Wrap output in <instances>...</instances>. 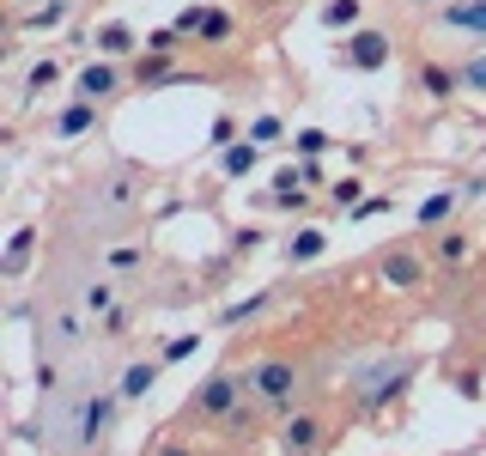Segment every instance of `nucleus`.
Returning a JSON list of instances; mask_svg holds the SVG:
<instances>
[{"instance_id": "f257e3e1", "label": "nucleus", "mask_w": 486, "mask_h": 456, "mask_svg": "<svg viewBox=\"0 0 486 456\" xmlns=\"http://www.w3.org/2000/svg\"><path fill=\"white\" fill-rule=\"evenodd\" d=\"M243 389H249V378H238V371H219V378H207V384L195 389V402H189V420H231Z\"/></svg>"}, {"instance_id": "f03ea898", "label": "nucleus", "mask_w": 486, "mask_h": 456, "mask_svg": "<svg viewBox=\"0 0 486 456\" xmlns=\"http://www.w3.org/2000/svg\"><path fill=\"white\" fill-rule=\"evenodd\" d=\"M249 389H255L268 408H286V402L298 395V371H292L286 359H262V365L249 371Z\"/></svg>"}, {"instance_id": "7ed1b4c3", "label": "nucleus", "mask_w": 486, "mask_h": 456, "mask_svg": "<svg viewBox=\"0 0 486 456\" xmlns=\"http://www.w3.org/2000/svg\"><path fill=\"white\" fill-rule=\"evenodd\" d=\"M316 444H322V420H316V414H292L286 432H279V451L286 456H311Z\"/></svg>"}, {"instance_id": "20e7f679", "label": "nucleus", "mask_w": 486, "mask_h": 456, "mask_svg": "<svg viewBox=\"0 0 486 456\" xmlns=\"http://www.w3.org/2000/svg\"><path fill=\"white\" fill-rule=\"evenodd\" d=\"M383 61H389V37L383 31H359L347 43V68H359V73H377Z\"/></svg>"}, {"instance_id": "39448f33", "label": "nucleus", "mask_w": 486, "mask_h": 456, "mask_svg": "<svg viewBox=\"0 0 486 456\" xmlns=\"http://www.w3.org/2000/svg\"><path fill=\"white\" fill-rule=\"evenodd\" d=\"M176 31H195V37H207V43H225V37H231V19L213 12V6H189V12L176 19Z\"/></svg>"}, {"instance_id": "423d86ee", "label": "nucleus", "mask_w": 486, "mask_h": 456, "mask_svg": "<svg viewBox=\"0 0 486 456\" xmlns=\"http://www.w3.org/2000/svg\"><path fill=\"white\" fill-rule=\"evenodd\" d=\"M116 420V395H98V402H85V420H79V444H98Z\"/></svg>"}, {"instance_id": "0eeeda50", "label": "nucleus", "mask_w": 486, "mask_h": 456, "mask_svg": "<svg viewBox=\"0 0 486 456\" xmlns=\"http://www.w3.org/2000/svg\"><path fill=\"white\" fill-rule=\"evenodd\" d=\"M419 274H425V268H419V256H408V249H395V256H383V281H389V286H401V292H414V286H419Z\"/></svg>"}, {"instance_id": "6e6552de", "label": "nucleus", "mask_w": 486, "mask_h": 456, "mask_svg": "<svg viewBox=\"0 0 486 456\" xmlns=\"http://www.w3.org/2000/svg\"><path fill=\"white\" fill-rule=\"evenodd\" d=\"M268 201H274V208H286V213H298L304 201H311V195H304V171H279L274 189H268Z\"/></svg>"}, {"instance_id": "1a4fd4ad", "label": "nucleus", "mask_w": 486, "mask_h": 456, "mask_svg": "<svg viewBox=\"0 0 486 456\" xmlns=\"http://www.w3.org/2000/svg\"><path fill=\"white\" fill-rule=\"evenodd\" d=\"M92 122H98V98H79V104H68L61 110V122H55V128H61V134H85V128H92Z\"/></svg>"}, {"instance_id": "9d476101", "label": "nucleus", "mask_w": 486, "mask_h": 456, "mask_svg": "<svg viewBox=\"0 0 486 456\" xmlns=\"http://www.w3.org/2000/svg\"><path fill=\"white\" fill-rule=\"evenodd\" d=\"M109 92H116V68L92 61V68L79 73V98H109Z\"/></svg>"}, {"instance_id": "9b49d317", "label": "nucleus", "mask_w": 486, "mask_h": 456, "mask_svg": "<svg viewBox=\"0 0 486 456\" xmlns=\"http://www.w3.org/2000/svg\"><path fill=\"white\" fill-rule=\"evenodd\" d=\"M419 86H425V92H432V98H450L456 86H462V73L438 68V61H425V68H419Z\"/></svg>"}, {"instance_id": "f8f14e48", "label": "nucleus", "mask_w": 486, "mask_h": 456, "mask_svg": "<svg viewBox=\"0 0 486 456\" xmlns=\"http://www.w3.org/2000/svg\"><path fill=\"white\" fill-rule=\"evenodd\" d=\"M255 159H262V146L243 141V146H225V159H219V165H225V176H249V171H255Z\"/></svg>"}, {"instance_id": "ddd939ff", "label": "nucleus", "mask_w": 486, "mask_h": 456, "mask_svg": "<svg viewBox=\"0 0 486 456\" xmlns=\"http://www.w3.org/2000/svg\"><path fill=\"white\" fill-rule=\"evenodd\" d=\"M158 365H165V359H158ZM158 365H152V359H146V365H128V378H122V395H128V402H140L146 389L158 384Z\"/></svg>"}, {"instance_id": "4468645a", "label": "nucleus", "mask_w": 486, "mask_h": 456, "mask_svg": "<svg viewBox=\"0 0 486 456\" xmlns=\"http://www.w3.org/2000/svg\"><path fill=\"white\" fill-rule=\"evenodd\" d=\"M31 244H36V232H19V238H12V249H6V262H0V268H6V281H19V274L31 268Z\"/></svg>"}, {"instance_id": "2eb2a0df", "label": "nucleus", "mask_w": 486, "mask_h": 456, "mask_svg": "<svg viewBox=\"0 0 486 456\" xmlns=\"http://www.w3.org/2000/svg\"><path fill=\"white\" fill-rule=\"evenodd\" d=\"M444 19L462 25V31H486V0H462V6H444Z\"/></svg>"}, {"instance_id": "dca6fc26", "label": "nucleus", "mask_w": 486, "mask_h": 456, "mask_svg": "<svg viewBox=\"0 0 486 456\" xmlns=\"http://www.w3.org/2000/svg\"><path fill=\"white\" fill-rule=\"evenodd\" d=\"M450 213H456V195H450V189H438V195L419 201V225H444Z\"/></svg>"}, {"instance_id": "f3484780", "label": "nucleus", "mask_w": 486, "mask_h": 456, "mask_svg": "<svg viewBox=\"0 0 486 456\" xmlns=\"http://www.w3.org/2000/svg\"><path fill=\"white\" fill-rule=\"evenodd\" d=\"M61 19H68V0H49V6H31V12H25V31H55Z\"/></svg>"}, {"instance_id": "a211bd4d", "label": "nucleus", "mask_w": 486, "mask_h": 456, "mask_svg": "<svg viewBox=\"0 0 486 456\" xmlns=\"http://www.w3.org/2000/svg\"><path fill=\"white\" fill-rule=\"evenodd\" d=\"M322 249H328V238H322V232H311V225H304V232H298V238L286 244V256H292V262H316Z\"/></svg>"}, {"instance_id": "6ab92c4d", "label": "nucleus", "mask_w": 486, "mask_h": 456, "mask_svg": "<svg viewBox=\"0 0 486 456\" xmlns=\"http://www.w3.org/2000/svg\"><path fill=\"white\" fill-rule=\"evenodd\" d=\"M98 49H104V55H128V49H134V31H128V25H104V31H98Z\"/></svg>"}, {"instance_id": "aec40b11", "label": "nucleus", "mask_w": 486, "mask_h": 456, "mask_svg": "<svg viewBox=\"0 0 486 456\" xmlns=\"http://www.w3.org/2000/svg\"><path fill=\"white\" fill-rule=\"evenodd\" d=\"M292 152H298V159H322V152H328V134H322V128H298V134H292Z\"/></svg>"}, {"instance_id": "412c9836", "label": "nucleus", "mask_w": 486, "mask_h": 456, "mask_svg": "<svg viewBox=\"0 0 486 456\" xmlns=\"http://www.w3.org/2000/svg\"><path fill=\"white\" fill-rule=\"evenodd\" d=\"M322 25H335V31L359 25V0H328V6H322Z\"/></svg>"}, {"instance_id": "4be33fe9", "label": "nucleus", "mask_w": 486, "mask_h": 456, "mask_svg": "<svg viewBox=\"0 0 486 456\" xmlns=\"http://www.w3.org/2000/svg\"><path fill=\"white\" fill-rule=\"evenodd\" d=\"M359 195H365V189H359V176H341V183H328V201H335V208H359Z\"/></svg>"}, {"instance_id": "5701e85b", "label": "nucleus", "mask_w": 486, "mask_h": 456, "mask_svg": "<svg viewBox=\"0 0 486 456\" xmlns=\"http://www.w3.org/2000/svg\"><path fill=\"white\" fill-rule=\"evenodd\" d=\"M468 244H474V238H462V232H444V238H438V262H462V256H468Z\"/></svg>"}, {"instance_id": "b1692460", "label": "nucleus", "mask_w": 486, "mask_h": 456, "mask_svg": "<svg viewBox=\"0 0 486 456\" xmlns=\"http://www.w3.org/2000/svg\"><path fill=\"white\" fill-rule=\"evenodd\" d=\"M85 311L109 316V311H116V286H92V292H85Z\"/></svg>"}, {"instance_id": "393cba45", "label": "nucleus", "mask_w": 486, "mask_h": 456, "mask_svg": "<svg viewBox=\"0 0 486 456\" xmlns=\"http://www.w3.org/2000/svg\"><path fill=\"white\" fill-rule=\"evenodd\" d=\"M262 305H268V292H255V298H238V305H225L219 316H225V322H243V316H255Z\"/></svg>"}, {"instance_id": "a878e982", "label": "nucleus", "mask_w": 486, "mask_h": 456, "mask_svg": "<svg viewBox=\"0 0 486 456\" xmlns=\"http://www.w3.org/2000/svg\"><path fill=\"white\" fill-rule=\"evenodd\" d=\"M55 79H61V68H55V61H36V68H31V92H49Z\"/></svg>"}, {"instance_id": "bb28decb", "label": "nucleus", "mask_w": 486, "mask_h": 456, "mask_svg": "<svg viewBox=\"0 0 486 456\" xmlns=\"http://www.w3.org/2000/svg\"><path fill=\"white\" fill-rule=\"evenodd\" d=\"M189 353H195V335H171V341H165V365L189 359Z\"/></svg>"}, {"instance_id": "cd10ccee", "label": "nucleus", "mask_w": 486, "mask_h": 456, "mask_svg": "<svg viewBox=\"0 0 486 456\" xmlns=\"http://www.w3.org/2000/svg\"><path fill=\"white\" fill-rule=\"evenodd\" d=\"M249 141H255V146L279 141V122H274V116H255V128H249Z\"/></svg>"}, {"instance_id": "c85d7f7f", "label": "nucleus", "mask_w": 486, "mask_h": 456, "mask_svg": "<svg viewBox=\"0 0 486 456\" xmlns=\"http://www.w3.org/2000/svg\"><path fill=\"white\" fill-rule=\"evenodd\" d=\"M109 268H140V249L134 244H116V249H109Z\"/></svg>"}, {"instance_id": "c756f323", "label": "nucleus", "mask_w": 486, "mask_h": 456, "mask_svg": "<svg viewBox=\"0 0 486 456\" xmlns=\"http://www.w3.org/2000/svg\"><path fill=\"white\" fill-rule=\"evenodd\" d=\"M389 208H395L389 195H371V201H359V208H352V213H359V219H377V213H389Z\"/></svg>"}, {"instance_id": "7c9ffc66", "label": "nucleus", "mask_w": 486, "mask_h": 456, "mask_svg": "<svg viewBox=\"0 0 486 456\" xmlns=\"http://www.w3.org/2000/svg\"><path fill=\"white\" fill-rule=\"evenodd\" d=\"M462 86H474V92H486V61H468V68H462Z\"/></svg>"}, {"instance_id": "2f4dec72", "label": "nucleus", "mask_w": 486, "mask_h": 456, "mask_svg": "<svg viewBox=\"0 0 486 456\" xmlns=\"http://www.w3.org/2000/svg\"><path fill=\"white\" fill-rule=\"evenodd\" d=\"M176 37H182L176 25H171V31H152V37H146V49H165V55H171V43H176Z\"/></svg>"}, {"instance_id": "473e14b6", "label": "nucleus", "mask_w": 486, "mask_h": 456, "mask_svg": "<svg viewBox=\"0 0 486 456\" xmlns=\"http://www.w3.org/2000/svg\"><path fill=\"white\" fill-rule=\"evenodd\" d=\"M55 335H61V341H79V316H55Z\"/></svg>"}, {"instance_id": "72a5a7b5", "label": "nucleus", "mask_w": 486, "mask_h": 456, "mask_svg": "<svg viewBox=\"0 0 486 456\" xmlns=\"http://www.w3.org/2000/svg\"><path fill=\"white\" fill-rule=\"evenodd\" d=\"M158 456H189V451H182V444H158Z\"/></svg>"}]
</instances>
